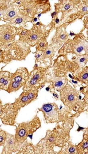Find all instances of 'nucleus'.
<instances>
[{
    "label": "nucleus",
    "instance_id": "nucleus-14",
    "mask_svg": "<svg viewBox=\"0 0 88 154\" xmlns=\"http://www.w3.org/2000/svg\"><path fill=\"white\" fill-rule=\"evenodd\" d=\"M51 66H50L47 73L46 83L49 84V87L51 88V91L54 90L60 92V91L69 82V79H68V76L60 77L54 75L51 70Z\"/></svg>",
    "mask_w": 88,
    "mask_h": 154
},
{
    "label": "nucleus",
    "instance_id": "nucleus-24",
    "mask_svg": "<svg viewBox=\"0 0 88 154\" xmlns=\"http://www.w3.org/2000/svg\"><path fill=\"white\" fill-rule=\"evenodd\" d=\"M28 22H32L31 19L26 17L25 16H23L20 13L19 15H18L15 19L11 21V22H9L7 24L15 27L16 25H20L19 27L22 26L25 27V25Z\"/></svg>",
    "mask_w": 88,
    "mask_h": 154
},
{
    "label": "nucleus",
    "instance_id": "nucleus-26",
    "mask_svg": "<svg viewBox=\"0 0 88 154\" xmlns=\"http://www.w3.org/2000/svg\"><path fill=\"white\" fill-rule=\"evenodd\" d=\"M77 12L79 13L82 17H83V16L85 15L88 14V1H81L80 3L77 6Z\"/></svg>",
    "mask_w": 88,
    "mask_h": 154
},
{
    "label": "nucleus",
    "instance_id": "nucleus-1",
    "mask_svg": "<svg viewBox=\"0 0 88 154\" xmlns=\"http://www.w3.org/2000/svg\"><path fill=\"white\" fill-rule=\"evenodd\" d=\"M75 118L58 122L52 130H47L44 137L34 145L35 154H54L55 146L61 148L70 140V131L74 126Z\"/></svg>",
    "mask_w": 88,
    "mask_h": 154
},
{
    "label": "nucleus",
    "instance_id": "nucleus-37",
    "mask_svg": "<svg viewBox=\"0 0 88 154\" xmlns=\"http://www.w3.org/2000/svg\"><path fill=\"white\" fill-rule=\"evenodd\" d=\"M32 21H33V22H37V18L36 17H34L33 18Z\"/></svg>",
    "mask_w": 88,
    "mask_h": 154
},
{
    "label": "nucleus",
    "instance_id": "nucleus-15",
    "mask_svg": "<svg viewBox=\"0 0 88 154\" xmlns=\"http://www.w3.org/2000/svg\"><path fill=\"white\" fill-rule=\"evenodd\" d=\"M17 29V27L8 25L5 32L0 37V52L15 41Z\"/></svg>",
    "mask_w": 88,
    "mask_h": 154
},
{
    "label": "nucleus",
    "instance_id": "nucleus-29",
    "mask_svg": "<svg viewBox=\"0 0 88 154\" xmlns=\"http://www.w3.org/2000/svg\"><path fill=\"white\" fill-rule=\"evenodd\" d=\"M79 68H80L79 65L75 60L72 61L69 60L67 65V70L68 73H69L70 74H72Z\"/></svg>",
    "mask_w": 88,
    "mask_h": 154
},
{
    "label": "nucleus",
    "instance_id": "nucleus-18",
    "mask_svg": "<svg viewBox=\"0 0 88 154\" xmlns=\"http://www.w3.org/2000/svg\"><path fill=\"white\" fill-rule=\"evenodd\" d=\"M2 154H11L17 153V146L15 135L7 132L6 139L3 145Z\"/></svg>",
    "mask_w": 88,
    "mask_h": 154
},
{
    "label": "nucleus",
    "instance_id": "nucleus-28",
    "mask_svg": "<svg viewBox=\"0 0 88 154\" xmlns=\"http://www.w3.org/2000/svg\"><path fill=\"white\" fill-rule=\"evenodd\" d=\"M88 54H85V55L80 56L78 57H76L75 61L78 64L79 68H83L86 66L87 63L88 62Z\"/></svg>",
    "mask_w": 88,
    "mask_h": 154
},
{
    "label": "nucleus",
    "instance_id": "nucleus-25",
    "mask_svg": "<svg viewBox=\"0 0 88 154\" xmlns=\"http://www.w3.org/2000/svg\"><path fill=\"white\" fill-rule=\"evenodd\" d=\"M57 154H77L76 145H74L69 140Z\"/></svg>",
    "mask_w": 88,
    "mask_h": 154
},
{
    "label": "nucleus",
    "instance_id": "nucleus-20",
    "mask_svg": "<svg viewBox=\"0 0 88 154\" xmlns=\"http://www.w3.org/2000/svg\"><path fill=\"white\" fill-rule=\"evenodd\" d=\"M80 1H60L59 4L60 10L62 13V17L63 19L69 13L71 12L74 9L75 6H77L80 3Z\"/></svg>",
    "mask_w": 88,
    "mask_h": 154
},
{
    "label": "nucleus",
    "instance_id": "nucleus-4",
    "mask_svg": "<svg viewBox=\"0 0 88 154\" xmlns=\"http://www.w3.org/2000/svg\"><path fill=\"white\" fill-rule=\"evenodd\" d=\"M31 47L22 41H15L1 52L0 60L4 63L25 60L31 53Z\"/></svg>",
    "mask_w": 88,
    "mask_h": 154
},
{
    "label": "nucleus",
    "instance_id": "nucleus-27",
    "mask_svg": "<svg viewBox=\"0 0 88 154\" xmlns=\"http://www.w3.org/2000/svg\"><path fill=\"white\" fill-rule=\"evenodd\" d=\"M17 154H35L34 148V145L31 143H28L24 145L21 148L19 152H17Z\"/></svg>",
    "mask_w": 88,
    "mask_h": 154
},
{
    "label": "nucleus",
    "instance_id": "nucleus-9",
    "mask_svg": "<svg viewBox=\"0 0 88 154\" xmlns=\"http://www.w3.org/2000/svg\"><path fill=\"white\" fill-rule=\"evenodd\" d=\"M19 110L20 109L14 103L2 105L0 107V119L3 124L7 125H15Z\"/></svg>",
    "mask_w": 88,
    "mask_h": 154
},
{
    "label": "nucleus",
    "instance_id": "nucleus-10",
    "mask_svg": "<svg viewBox=\"0 0 88 154\" xmlns=\"http://www.w3.org/2000/svg\"><path fill=\"white\" fill-rule=\"evenodd\" d=\"M38 110L43 113L44 120L46 123H54L59 122V109L55 103H47L43 104L40 108H38Z\"/></svg>",
    "mask_w": 88,
    "mask_h": 154
},
{
    "label": "nucleus",
    "instance_id": "nucleus-33",
    "mask_svg": "<svg viewBox=\"0 0 88 154\" xmlns=\"http://www.w3.org/2000/svg\"><path fill=\"white\" fill-rule=\"evenodd\" d=\"M7 26H8L7 24L0 25V37L2 36L4 32H5V30L6 29Z\"/></svg>",
    "mask_w": 88,
    "mask_h": 154
},
{
    "label": "nucleus",
    "instance_id": "nucleus-12",
    "mask_svg": "<svg viewBox=\"0 0 88 154\" xmlns=\"http://www.w3.org/2000/svg\"><path fill=\"white\" fill-rule=\"evenodd\" d=\"M19 12L23 16L31 19L39 14L36 1H22L19 5Z\"/></svg>",
    "mask_w": 88,
    "mask_h": 154
},
{
    "label": "nucleus",
    "instance_id": "nucleus-3",
    "mask_svg": "<svg viewBox=\"0 0 88 154\" xmlns=\"http://www.w3.org/2000/svg\"><path fill=\"white\" fill-rule=\"evenodd\" d=\"M51 29H47V26L40 23V25L34 24L30 29L24 27H19L17 30V35L19 36V41L27 43L31 47L36 46L40 42L47 38Z\"/></svg>",
    "mask_w": 88,
    "mask_h": 154
},
{
    "label": "nucleus",
    "instance_id": "nucleus-36",
    "mask_svg": "<svg viewBox=\"0 0 88 154\" xmlns=\"http://www.w3.org/2000/svg\"><path fill=\"white\" fill-rule=\"evenodd\" d=\"M55 19V23L57 24H58L60 23V20L59 19V18L57 17L55 18V19Z\"/></svg>",
    "mask_w": 88,
    "mask_h": 154
},
{
    "label": "nucleus",
    "instance_id": "nucleus-23",
    "mask_svg": "<svg viewBox=\"0 0 88 154\" xmlns=\"http://www.w3.org/2000/svg\"><path fill=\"white\" fill-rule=\"evenodd\" d=\"M11 73L7 71H0V90L7 91L11 81Z\"/></svg>",
    "mask_w": 88,
    "mask_h": 154
},
{
    "label": "nucleus",
    "instance_id": "nucleus-2",
    "mask_svg": "<svg viewBox=\"0 0 88 154\" xmlns=\"http://www.w3.org/2000/svg\"><path fill=\"white\" fill-rule=\"evenodd\" d=\"M60 99L68 110L81 114L88 106V102L82 100L80 92L68 82L60 92Z\"/></svg>",
    "mask_w": 88,
    "mask_h": 154
},
{
    "label": "nucleus",
    "instance_id": "nucleus-21",
    "mask_svg": "<svg viewBox=\"0 0 88 154\" xmlns=\"http://www.w3.org/2000/svg\"><path fill=\"white\" fill-rule=\"evenodd\" d=\"M19 6L17 4L15 3V1L14 3L13 4L12 6L10 7L3 16V19L5 21V22H7L8 23L9 22H11L13 19L20 14L19 12Z\"/></svg>",
    "mask_w": 88,
    "mask_h": 154
},
{
    "label": "nucleus",
    "instance_id": "nucleus-6",
    "mask_svg": "<svg viewBox=\"0 0 88 154\" xmlns=\"http://www.w3.org/2000/svg\"><path fill=\"white\" fill-rule=\"evenodd\" d=\"M41 120L36 115L31 120L18 124L15 135L17 152L24 145L28 143L27 138L41 127Z\"/></svg>",
    "mask_w": 88,
    "mask_h": 154
},
{
    "label": "nucleus",
    "instance_id": "nucleus-16",
    "mask_svg": "<svg viewBox=\"0 0 88 154\" xmlns=\"http://www.w3.org/2000/svg\"><path fill=\"white\" fill-rule=\"evenodd\" d=\"M66 26L64 24L60 25L57 29V31L51 40V44L60 49L66 42L69 37V34L66 31Z\"/></svg>",
    "mask_w": 88,
    "mask_h": 154
},
{
    "label": "nucleus",
    "instance_id": "nucleus-35",
    "mask_svg": "<svg viewBox=\"0 0 88 154\" xmlns=\"http://www.w3.org/2000/svg\"><path fill=\"white\" fill-rule=\"evenodd\" d=\"M84 24H85V27L87 29H88V16H86L84 18Z\"/></svg>",
    "mask_w": 88,
    "mask_h": 154
},
{
    "label": "nucleus",
    "instance_id": "nucleus-39",
    "mask_svg": "<svg viewBox=\"0 0 88 154\" xmlns=\"http://www.w3.org/2000/svg\"><path fill=\"white\" fill-rule=\"evenodd\" d=\"M1 63V60H0V63Z\"/></svg>",
    "mask_w": 88,
    "mask_h": 154
},
{
    "label": "nucleus",
    "instance_id": "nucleus-31",
    "mask_svg": "<svg viewBox=\"0 0 88 154\" xmlns=\"http://www.w3.org/2000/svg\"><path fill=\"white\" fill-rule=\"evenodd\" d=\"M14 3L15 1H0V12L5 13L10 7Z\"/></svg>",
    "mask_w": 88,
    "mask_h": 154
},
{
    "label": "nucleus",
    "instance_id": "nucleus-5",
    "mask_svg": "<svg viewBox=\"0 0 88 154\" xmlns=\"http://www.w3.org/2000/svg\"><path fill=\"white\" fill-rule=\"evenodd\" d=\"M69 54H72L75 57L88 54V38L83 33L75 34L72 39L69 38L58 50V55Z\"/></svg>",
    "mask_w": 88,
    "mask_h": 154
},
{
    "label": "nucleus",
    "instance_id": "nucleus-7",
    "mask_svg": "<svg viewBox=\"0 0 88 154\" xmlns=\"http://www.w3.org/2000/svg\"><path fill=\"white\" fill-rule=\"evenodd\" d=\"M51 66H38L33 68L23 87V91L39 90L43 88L46 83L47 73Z\"/></svg>",
    "mask_w": 88,
    "mask_h": 154
},
{
    "label": "nucleus",
    "instance_id": "nucleus-13",
    "mask_svg": "<svg viewBox=\"0 0 88 154\" xmlns=\"http://www.w3.org/2000/svg\"><path fill=\"white\" fill-rule=\"evenodd\" d=\"M39 90H24L15 101V105L20 110L37 98Z\"/></svg>",
    "mask_w": 88,
    "mask_h": 154
},
{
    "label": "nucleus",
    "instance_id": "nucleus-11",
    "mask_svg": "<svg viewBox=\"0 0 88 154\" xmlns=\"http://www.w3.org/2000/svg\"><path fill=\"white\" fill-rule=\"evenodd\" d=\"M69 60L68 55H58L54 61L51 70L54 75L60 77L67 76V65Z\"/></svg>",
    "mask_w": 88,
    "mask_h": 154
},
{
    "label": "nucleus",
    "instance_id": "nucleus-19",
    "mask_svg": "<svg viewBox=\"0 0 88 154\" xmlns=\"http://www.w3.org/2000/svg\"><path fill=\"white\" fill-rule=\"evenodd\" d=\"M74 80H77L79 83L82 85H88V66L87 65L84 67L79 68L77 71L72 73Z\"/></svg>",
    "mask_w": 88,
    "mask_h": 154
},
{
    "label": "nucleus",
    "instance_id": "nucleus-30",
    "mask_svg": "<svg viewBox=\"0 0 88 154\" xmlns=\"http://www.w3.org/2000/svg\"><path fill=\"white\" fill-rule=\"evenodd\" d=\"M48 46V43L47 41V38H44L41 40L36 45L35 47L36 50V52H43L47 49Z\"/></svg>",
    "mask_w": 88,
    "mask_h": 154
},
{
    "label": "nucleus",
    "instance_id": "nucleus-32",
    "mask_svg": "<svg viewBox=\"0 0 88 154\" xmlns=\"http://www.w3.org/2000/svg\"><path fill=\"white\" fill-rule=\"evenodd\" d=\"M7 132L0 129V146H3L6 139Z\"/></svg>",
    "mask_w": 88,
    "mask_h": 154
},
{
    "label": "nucleus",
    "instance_id": "nucleus-34",
    "mask_svg": "<svg viewBox=\"0 0 88 154\" xmlns=\"http://www.w3.org/2000/svg\"><path fill=\"white\" fill-rule=\"evenodd\" d=\"M50 92L52 94V95H53V96L54 97L55 99L57 100H58L60 99V97H59V96L55 92V91H54V90H52L50 91Z\"/></svg>",
    "mask_w": 88,
    "mask_h": 154
},
{
    "label": "nucleus",
    "instance_id": "nucleus-38",
    "mask_svg": "<svg viewBox=\"0 0 88 154\" xmlns=\"http://www.w3.org/2000/svg\"><path fill=\"white\" fill-rule=\"evenodd\" d=\"M2 105H3V104H2V101H1V100L0 99V107H1Z\"/></svg>",
    "mask_w": 88,
    "mask_h": 154
},
{
    "label": "nucleus",
    "instance_id": "nucleus-22",
    "mask_svg": "<svg viewBox=\"0 0 88 154\" xmlns=\"http://www.w3.org/2000/svg\"><path fill=\"white\" fill-rule=\"evenodd\" d=\"M76 149L77 154H88V131L87 128L84 131L83 138L82 142L78 145H76Z\"/></svg>",
    "mask_w": 88,
    "mask_h": 154
},
{
    "label": "nucleus",
    "instance_id": "nucleus-8",
    "mask_svg": "<svg viewBox=\"0 0 88 154\" xmlns=\"http://www.w3.org/2000/svg\"><path fill=\"white\" fill-rule=\"evenodd\" d=\"M29 72L26 67L18 68L13 73H11V81L8 87L7 92L13 93L23 87L28 79Z\"/></svg>",
    "mask_w": 88,
    "mask_h": 154
},
{
    "label": "nucleus",
    "instance_id": "nucleus-17",
    "mask_svg": "<svg viewBox=\"0 0 88 154\" xmlns=\"http://www.w3.org/2000/svg\"><path fill=\"white\" fill-rule=\"evenodd\" d=\"M58 49L56 46L49 45L45 50L43 52H40V58L38 63L40 64H43L45 65V66H51L55 52Z\"/></svg>",
    "mask_w": 88,
    "mask_h": 154
}]
</instances>
